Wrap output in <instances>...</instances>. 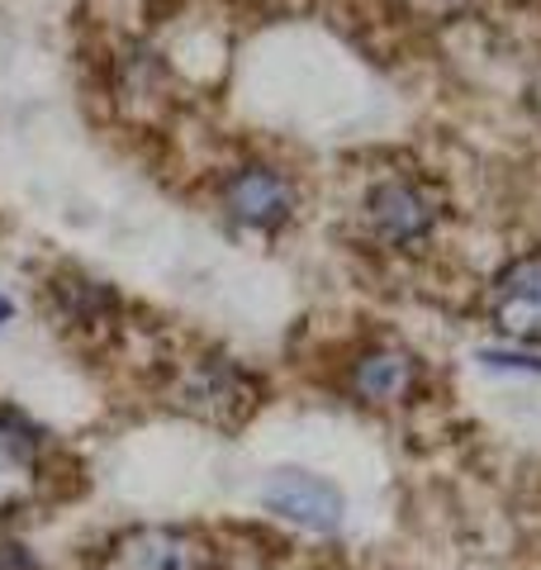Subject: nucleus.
I'll return each instance as SVG.
<instances>
[{"label": "nucleus", "instance_id": "obj_4", "mask_svg": "<svg viewBox=\"0 0 541 570\" xmlns=\"http://www.w3.org/2000/svg\"><path fill=\"white\" fill-rule=\"evenodd\" d=\"M224 205H228L233 219L247 224V228H281L285 219H291V209H295V190H291V181H285L281 171L243 167V171L228 176Z\"/></svg>", "mask_w": 541, "mask_h": 570}, {"label": "nucleus", "instance_id": "obj_8", "mask_svg": "<svg viewBox=\"0 0 541 570\" xmlns=\"http://www.w3.org/2000/svg\"><path fill=\"white\" fill-rule=\"evenodd\" d=\"M490 366H513V371H541L537 356H518V352H484Z\"/></svg>", "mask_w": 541, "mask_h": 570}, {"label": "nucleus", "instance_id": "obj_1", "mask_svg": "<svg viewBox=\"0 0 541 570\" xmlns=\"http://www.w3.org/2000/svg\"><path fill=\"white\" fill-rule=\"evenodd\" d=\"M262 504L266 513L295 523L304 532H337L342 528V490L333 480H323L314 471H299V466H285V471H270L266 475V490H262Z\"/></svg>", "mask_w": 541, "mask_h": 570}, {"label": "nucleus", "instance_id": "obj_3", "mask_svg": "<svg viewBox=\"0 0 541 570\" xmlns=\"http://www.w3.org/2000/svg\"><path fill=\"white\" fill-rule=\"evenodd\" d=\"M494 324L518 343H541V253L509 262L490 295Z\"/></svg>", "mask_w": 541, "mask_h": 570}, {"label": "nucleus", "instance_id": "obj_2", "mask_svg": "<svg viewBox=\"0 0 541 570\" xmlns=\"http://www.w3.org/2000/svg\"><path fill=\"white\" fill-rule=\"evenodd\" d=\"M100 570H209V551L180 528H134L110 542Z\"/></svg>", "mask_w": 541, "mask_h": 570}, {"label": "nucleus", "instance_id": "obj_6", "mask_svg": "<svg viewBox=\"0 0 541 570\" xmlns=\"http://www.w3.org/2000/svg\"><path fill=\"white\" fill-rule=\"evenodd\" d=\"M33 490H39V442L20 423L0 419V519L29 504Z\"/></svg>", "mask_w": 541, "mask_h": 570}, {"label": "nucleus", "instance_id": "obj_7", "mask_svg": "<svg viewBox=\"0 0 541 570\" xmlns=\"http://www.w3.org/2000/svg\"><path fill=\"white\" fill-rule=\"evenodd\" d=\"M413 381H419V362L400 347H375L352 366V390L366 404H394L404 400Z\"/></svg>", "mask_w": 541, "mask_h": 570}, {"label": "nucleus", "instance_id": "obj_5", "mask_svg": "<svg viewBox=\"0 0 541 570\" xmlns=\"http://www.w3.org/2000/svg\"><path fill=\"white\" fill-rule=\"evenodd\" d=\"M366 214H371V228L381 234L385 243L394 247H404L413 238H423L427 228H432V200L413 186V181H381L371 190V200H366Z\"/></svg>", "mask_w": 541, "mask_h": 570}, {"label": "nucleus", "instance_id": "obj_9", "mask_svg": "<svg viewBox=\"0 0 541 570\" xmlns=\"http://www.w3.org/2000/svg\"><path fill=\"white\" fill-rule=\"evenodd\" d=\"M10 314H14V305H10L6 295H0V324H10Z\"/></svg>", "mask_w": 541, "mask_h": 570}]
</instances>
